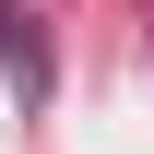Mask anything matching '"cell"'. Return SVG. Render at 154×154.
<instances>
[{
  "instance_id": "6da1fadb",
  "label": "cell",
  "mask_w": 154,
  "mask_h": 154,
  "mask_svg": "<svg viewBox=\"0 0 154 154\" xmlns=\"http://www.w3.org/2000/svg\"><path fill=\"white\" fill-rule=\"evenodd\" d=\"M0 71L24 83V107L59 95V59H48V36H36V12H24V0H0Z\"/></svg>"
}]
</instances>
